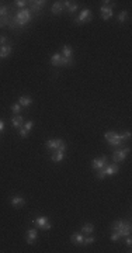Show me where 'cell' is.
I'll use <instances>...</instances> for the list:
<instances>
[{"label":"cell","instance_id":"obj_9","mask_svg":"<svg viewBox=\"0 0 132 253\" xmlns=\"http://www.w3.org/2000/svg\"><path fill=\"white\" fill-rule=\"evenodd\" d=\"M100 12H101V17H103V20H104V21H107V20H110L111 17H113V7L101 6Z\"/></svg>","mask_w":132,"mask_h":253},{"label":"cell","instance_id":"obj_17","mask_svg":"<svg viewBox=\"0 0 132 253\" xmlns=\"http://www.w3.org/2000/svg\"><path fill=\"white\" fill-rule=\"evenodd\" d=\"M72 242H73L74 245H83V235L82 234H73L72 235Z\"/></svg>","mask_w":132,"mask_h":253},{"label":"cell","instance_id":"obj_35","mask_svg":"<svg viewBox=\"0 0 132 253\" xmlns=\"http://www.w3.org/2000/svg\"><path fill=\"white\" fill-rule=\"evenodd\" d=\"M124 137H125V139H129V138H131V132H129V131H127V132L124 134Z\"/></svg>","mask_w":132,"mask_h":253},{"label":"cell","instance_id":"obj_23","mask_svg":"<svg viewBox=\"0 0 132 253\" xmlns=\"http://www.w3.org/2000/svg\"><path fill=\"white\" fill-rule=\"evenodd\" d=\"M79 8V6L76 3H73V2H69V6H68V10H69V13H74L76 10Z\"/></svg>","mask_w":132,"mask_h":253},{"label":"cell","instance_id":"obj_28","mask_svg":"<svg viewBox=\"0 0 132 253\" xmlns=\"http://www.w3.org/2000/svg\"><path fill=\"white\" fill-rule=\"evenodd\" d=\"M120 239H121V236L118 235V232H115V231H114L113 234H111V241H113V242H118Z\"/></svg>","mask_w":132,"mask_h":253},{"label":"cell","instance_id":"obj_5","mask_svg":"<svg viewBox=\"0 0 132 253\" xmlns=\"http://www.w3.org/2000/svg\"><path fill=\"white\" fill-rule=\"evenodd\" d=\"M35 225L44 231H49L52 228V225L48 221V217H38V218L35 219Z\"/></svg>","mask_w":132,"mask_h":253},{"label":"cell","instance_id":"obj_2","mask_svg":"<svg viewBox=\"0 0 132 253\" xmlns=\"http://www.w3.org/2000/svg\"><path fill=\"white\" fill-rule=\"evenodd\" d=\"M30 20H31V12L24 8V10H20V12L16 14V17H14V23L18 24V25H24V24H27Z\"/></svg>","mask_w":132,"mask_h":253},{"label":"cell","instance_id":"obj_11","mask_svg":"<svg viewBox=\"0 0 132 253\" xmlns=\"http://www.w3.org/2000/svg\"><path fill=\"white\" fill-rule=\"evenodd\" d=\"M37 236H38V234H37V231L35 229H30L27 232V243L28 245H34L35 241H37Z\"/></svg>","mask_w":132,"mask_h":253},{"label":"cell","instance_id":"obj_18","mask_svg":"<svg viewBox=\"0 0 132 253\" xmlns=\"http://www.w3.org/2000/svg\"><path fill=\"white\" fill-rule=\"evenodd\" d=\"M52 13L54 14H61V13L63 12V4L61 3V2H58V3H54V6H52Z\"/></svg>","mask_w":132,"mask_h":253},{"label":"cell","instance_id":"obj_34","mask_svg":"<svg viewBox=\"0 0 132 253\" xmlns=\"http://www.w3.org/2000/svg\"><path fill=\"white\" fill-rule=\"evenodd\" d=\"M127 245H128V246H131V245H132V239L129 238V235L127 236Z\"/></svg>","mask_w":132,"mask_h":253},{"label":"cell","instance_id":"obj_13","mask_svg":"<svg viewBox=\"0 0 132 253\" xmlns=\"http://www.w3.org/2000/svg\"><path fill=\"white\" fill-rule=\"evenodd\" d=\"M18 104L21 106V107H30L32 104V99L28 96H21L18 99Z\"/></svg>","mask_w":132,"mask_h":253},{"label":"cell","instance_id":"obj_8","mask_svg":"<svg viewBox=\"0 0 132 253\" xmlns=\"http://www.w3.org/2000/svg\"><path fill=\"white\" fill-rule=\"evenodd\" d=\"M101 170L104 172V174H105V176H114V174H117V173H118L120 167H118V165H117V163H114V165L105 166V167H103Z\"/></svg>","mask_w":132,"mask_h":253},{"label":"cell","instance_id":"obj_36","mask_svg":"<svg viewBox=\"0 0 132 253\" xmlns=\"http://www.w3.org/2000/svg\"><path fill=\"white\" fill-rule=\"evenodd\" d=\"M2 131H4V121L0 120V132H2Z\"/></svg>","mask_w":132,"mask_h":253},{"label":"cell","instance_id":"obj_15","mask_svg":"<svg viewBox=\"0 0 132 253\" xmlns=\"http://www.w3.org/2000/svg\"><path fill=\"white\" fill-rule=\"evenodd\" d=\"M72 54H73V51H72V46L70 45H63L62 48V56L68 58V59H72Z\"/></svg>","mask_w":132,"mask_h":253},{"label":"cell","instance_id":"obj_6","mask_svg":"<svg viewBox=\"0 0 132 253\" xmlns=\"http://www.w3.org/2000/svg\"><path fill=\"white\" fill-rule=\"evenodd\" d=\"M105 165H107V156L94 157L93 162H91V166H93V169H96V170H100V169H103Z\"/></svg>","mask_w":132,"mask_h":253},{"label":"cell","instance_id":"obj_4","mask_svg":"<svg viewBox=\"0 0 132 253\" xmlns=\"http://www.w3.org/2000/svg\"><path fill=\"white\" fill-rule=\"evenodd\" d=\"M93 19V15H91V12H90L89 8H83L82 12H80V14H79V17L76 20H74V23L78 24H83V23H89L90 20Z\"/></svg>","mask_w":132,"mask_h":253},{"label":"cell","instance_id":"obj_20","mask_svg":"<svg viewBox=\"0 0 132 253\" xmlns=\"http://www.w3.org/2000/svg\"><path fill=\"white\" fill-rule=\"evenodd\" d=\"M94 231V225L93 224H84V225L82 226V232L86 235H90L91 232Z\"/></svg>","mask_w":132,"mask_h":253},{"label":"cell","instance_id":"obj_25","mask_svg":"<svg viewBox=\"0 0 132 253\" xmlns=\"http://www.w3.org/2000/svg\"><path fill=\"white\" fill-rule=\"evenodd\" d=\"M127 17H128V13H127V12H121L120 14H118V21H120V23H124L125 20H127Z\"/></svg>","mask_w":132,"mask_h":253},{"label":"cell","instance_id":"obj_12","mask_svg":"<svg viewBox=\"0 0 132 253\" xmlns=\"http://www.w3.org/2000/svg\"><path fill=\"white\" fill-rule=\"evenodd\" d=\"M115 232H118V235H120L121 238H122V236H128V235L131 234V225H129L128 222H125L124 226H122L121 229L115 231Z\"/></svg>","mask_w":132,"mask_h":253},{"label":"cell","instance_id":"obj_26","mask_svg":"<svg viewBox=\"0 0 132 253\" xmlns=\"http://www.w3.org/2000/svg\"><path fill=\"white\" fill-rule=\"evenodd\" d=\"M32 125H34V121H27V123L24 124V130L25 131H31V128H32Z\"/></svg>","mask_w":132,"mask_h":253},{"label":"cell","instance_id":"obj_16","mask_svg":"<svg viewBox=\"0 0 132 253\" xmlns=\"http://www.w3.org/2000/svg\"><path fill=\"white\" fill-rule=\"evenodd\" d=\"M61 58H62L61 54H54L52 56H51V65L52 66H61Z\"/></svg>","mask_w":132,"mask_h":253},{"label":"cell","instance_id":"obj_19","mask_svg":"<svg viewBox=\"0 0 132 253\" xmlns=\"http://www.w3.org/2000/svg\"><path fill=\"white\" fill-rule=\"evenodd\" d=\"M65 157V152H59V150H55L54 155H52V162H62V159Z\"/></svg>","mask_w":132,"mask_h":253},{"label":"cell","instance_id":"obj_3","mask_svg":"<svg viewBox=\"0 0 132 253\" xmlns=\"http://www.w3.org/2000/svg\"><path fill=\"white\" fill-rule=\"evenodd\" d=\"M47 148L51 150H59V152H65L66 150V143L62 139H49L47 141Z\"/></svg>","mask_w":132,"mask_h":253},{"label":"cell","instance_id":"obj_32","mask_svg":"<svg viewBox=\"0 0 132 253\" xmlns=\"http://www.w3.org/2000/svg\"><path fill=\"white\" fill-rule=\"evenodd\" d=\"M97 177H98V179H101V180H103V179H104V177H105L104 172H103L101 169H100V170H98V172H97Z\"/></svg>","mask_w":132,"mask_h":253},{"label":"cell","instance_id":"obj_10","mask_svg":"<svg viewBox=\"0 0 132 253\" xmlns=\"http://www.w3.org/2000/svg\"><path fill=\"white\" fill-rule=\"evenodd\" d=\"M10 203H12L13 207L20 208V207H23L24 204H25V200H24L23 197H20V196H14V197H12Z\"/></svg>","mask_w":132,"mask_h":253},{"label":"cell","instance_id":"obj_24","mask_svg":"<svg viewBox=\"0 0 132 253\" xmlns=\"http://www.w3.org/2000/svg\"><path fill=\"white\" fill-rule=\"evenodd\" d=\"M93 243H94V238H93V236H90V235L87 236V238L83 239V245H86V246L93 245Z\"/></svg>","mask_w":132,"mask_h":253},{"label":"cell","instance_id":"obj_31","mask_svg":"<svg viewBox=\"0 0 132 253\" xmlns=\"http://www.w3.org/2000/svg\"><path fill=\"white\" fill-rule=\"evenodd\" d=\"M32 3H34L35 6H38V7H42L44 4H45V2H44V0H37V2H32Z\"/></svg>","mask_w":132,"mask_h":253},{"label":"cell","instance_id":"obj_27","mask_svg":"<svg viewBox=\"0 0 132 253\" xmlns=\"http://www.w3.org/2000/svg\"><path fill=\"white\" fill-rule=\"evenodd\" d=\"M7 7H4V6H0V17H7Z\"/></svg>","mask_w":132,"mask_h":253},{"label":"cell","instance_id":"obj_22","mask_svg":"<svg viewBox=\"0 0 132 253\" xmlns=\"http://www.w3.org/2000/svg\"><path fill=\"white\" fill-rule=\"evenodd\" d=\"M12 111H13V114L18 115V114H20V111H21V106H20L18 103H14V104L12 106Z\"/></svg>","mask_w":132,"mask_h":253},{"label":"cell","instance_id":"obj_1","mask_svg":"<svg viewBox=\"0 0 132 253\" xmlns=\"http://www.w3.org/2000/svg\"><path fill=\"white\" fill-rule=\"evenodd\" d=\"M104 138L111 146H121V143H122V141L125 139V137H124V134H117L114 131H108V132H105Z\"/></svg>","mask_w":132,"mask_h":253},{"label":"cell","instance_id":"obj_30","mask_svg":"<svg viewBox=\"0 0 132 253\" xmlns=\"http://www.w3.org/2000/svg\"><path fill=\"white\" fill-rule=\"evenodd\" d=\"M6 42H7V37L6 35H0V45L2 46L6 45Z\"/></svg>","mask_w":132,"mask_h":253},{"label":"cell","instance_id":"obj_29","mask_svg":"<svg viewBox=\"0 0 132 253\" xmlns=\"http://www.w3.org/2000/svg\"><path fill=\"white\" fill-rule=\"evenodd\" d=\"M28 2H25V0H17L16 4L18 6V7H25V4H27Z\"/></svg>","mask_w":132,"mask_h":253},{"label":"cell","instance_id":"obj_7","mask_svg":"<svg viewBox=\"0 0 132 253\" xmlns=\"http://www.w3.org/2000/svg\"><path fill=\"white\" fill-rule=\"evenodd\" d=\"M129 148H125V149H121V150H115L113 153V157L115 162H122L125 160V157H127V153H129Z\"/></svg>","mask_w":132,"mask_h":253},{"label":"cell","instance_id":"obj_21","mask_svg":"<svg viewBox=\"0 0 132 253\" xmlns=\"http://www.w3.org/2000/svg\"><path fill=\"white\" fill-rule=\"evenodd\" d=\"M13 125L16 126V128H20V126L23 125V117H21V115H16V117L13 118Z\"/></svg>","mask_w":132,"mask_h":253},{"label":"cell","instance_id":"obj_14","mask_svg":"<svg viewBox=\"0 0 132 253\" xmlns=\"http://www.w3.org/2000/svg\"><path fill=\"white\" fill-rule=\"evenodd\" d=\"M10 54H12V45L0 46V58H7Z\"/></svg>","mask_w":132,"mask_h":253},{"label":"cell","instance_id":"obj_33","mask_svg":"<svg viewBox=\"0 0 132 253\" xmlns=\"http://www.w3.org/2000/svg\"><path fill=\"white\" fill-rule=\"evenodd\" d=\"M20 135H21L23 138H25V137L28 135V131H25L24 128H21V130H20Z\"/></svg>","mask_w":132,"mask_h":253}]
</instances>
